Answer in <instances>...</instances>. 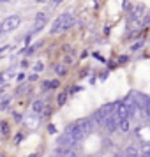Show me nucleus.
<instances>
[{
  "mask_svg": "<svg viewBox=\"0 0 150 157\" xmlns=\"http://www.w3.org/2000/svg\"><path fill=\"white\" fill-rule=\"evenodd\" d=\"M69 64H72V58L69 57V55H67V57L64 58V65H69Z\"/></svg>",
  "mask_w": 150,
  "mask_h": 157,
  "instance_id": "nucleus-21",
  "label": "nucleus"
},
{
  "mask_svg": "<svg viewBox=\"0 0 150 157\" xmlns=\"http://www.w3.org/2000/svg\"><path fill=\"white\" fill-rule=\"evenodd\" d=\"M48 23V18H46V14L44 13H39V14L36 16V20H34V27H32V36L34 34H37V32H41V30L44 29V25Z\"/></svg>",
  "mask_w": 150,
  "mask_h": 157,
  "instance_id": "nucleus-3",
  "label": "nucleus"
},
{
  "mask_svg": "<svg viewBox=\"0 0 150 157\" xmlns=\"http://www.w3.org/2000/svg\"><path fill=\"white\" fill-rule=\"evenodd\" d=\"M20 23H21V18H20L18 14L9 16V18H6V20L2 21V25H0V32H2V34L13 32V30H16L18 27H20Z\"/></svg>",
  "mask_w": 150,
  "mask_h": 157,
  "instance_id": "nucleus-1",
  "label": "nucleus"
},
{
  "mask_svg": "<svg viewBox=\"0 0 150 157\" xmlns=\"http://www.w3.org/2000/svg\"><path fill=\"white\" fill-rule=\"evenodd\" d=\"M36 48H37V46H30L29 50H27V53H29V55H30V53H34V51H36Z\"/></svg>",
  "mask_w": 150,
  "mask_h": 157,
  "instance_id": "nucleus-25",
  "label": "nucleus"
},
{
  "mask_svg": "<svg viewBox=\"0 0 150 157\" xmlns=\"http://www.w3.org/2000/svg\"><path fill=\"white\" fill-rule=\"evenodd\" d=\"M143 13H145V7H143L141 4H138V6L133 9V13H131V18H133V20H136V18H140Z\"/></svg>",
  "mask_w": 150,
  "mask_h": 157,
  "instance_id": "nucleus-11",
  "label": "nucleus"
},
{
  "mask_svg": "<svg viewBox=\"0 0 150 157\" xmlns=\"http://www.w3.org/2000/svg\"><path fill=\"white\" fill-rule=\"evenodd\" d=\"M9 102H11V101H9V99H6L4 102H0V108H2V109H6V108L9 106Z\"/></svg>",
  "mask_w": 150,
  "mask_h": 157,
  "instance_id": "nucleus-20",
  "label": "nucleus"
},
{
  "mask_svg": "<svg viewBox=\"0 0 150 157\" xmlns=\"http://www.w3.org/2000/svg\"><path fill=\"white\" fill-rule=\"evenodd\" d=\"M48 131H50L51 134H55V127H53V125H50V127H48Z\"/></svg>",
  "mask_w": 150,
  "mask_h": 157,
  "instance_id": "nucleus-28",
  "label": "nucleus"
},
{
  "mask_svg": "<svg viewBox=\"0 0 150 157\" xmlns=\"http://www.w3.org/2000/svg\"><path fill=\"white\" fill-rule=\"evenodd\" d=\"M72 25H74V16H72L71 13H67V14H65V21H64V27H62V30L71 29Z\"/></svg>",
  "mask_w": 150,
  "mask_h": 157,
  "instance_id": "nucleus-12",
  "label": "nucleus"
},
{
  "mask_svg": "<svg viewBox=\"0 0 150 157\" xmlns=\"http://www.w3.org/2000/svg\"><path fill=\"white\" fill-rule=\"evenodd\" d=\"M39 2H43V0H39Z\"/></svg>",
  "mask_w": 150,
  "mask_h": 157,
  "instance_id": "nucleus-30",
  "label": "nucleus"
},
{
  "mask_svg": "<svg viewBox=\"0 0 150 157\" xmlns=\"http://www.w3.org/2000/svg\"><path fill=\"white\" fill-rule=\"evenodd\" d=\"M37 76H39V74H37V72H34V74H30V76H29V79H30V81H36Z\"/></svg>",
  "mask_w": 150,
  "mask_h": 157,
  "instance_id": "nucleus-24",
  "label": "nucleus"
},
{
  "mask_svg": "<svg viewBox=\"0 0 150 157\" xmlns=\"http://www.w3.org/2000/svg\"><path fill=\"white\" fill-rule=\"evenodd\" d=\"M27 90H29V86H27V85H21V86H20V88H18V90H16V94H18V95H20V94L27 92Z\"/></svg>",
  "mask_w": 150,
  "mask_h": 157,
  "instance_id": "nucleus-19",
  "label": "nucleus"
},
{
  "mask_svg": "<svg viewBox=\"0 0 150 157\" xmlns=\"http://www.w3.org/2000/svg\"><path fill=\"white\" fill-rule=\"evenodd\" d=\"M0 36H2V32H0Z\"/></svg>",
  "mask_w": 150,
  "mask_h": 157,
  "instance_id": "nucleus-31",
  "label": "nucleus"
},
{
  "mask_svg": "<svg viewBox=\"0 0 150 157\" xmlns=\"http://www.w3.org/2000/svg\"><path fill=\"white\" fill-rule=\"evenodd\" d=\"M60 2H62V0H51V6L55 7V6H58V4H60Z\"/></svg>",
  "mask_w": 150,
  "mask_h": 157,
  "instance_id": "nucleus-26",
  "label": "nucleus"
},
{
  "mask_svg": "<svg viewBox=\"0 0 150 157\" xmlns=\"http://www.w3.org/2000/svg\"><path fill=\"white\" fill-rule=\"evenodd\" d=\"M113 157H125V155H124V154H120V152H118V154H115Z\"/></svg>",
  "mask_w": 150,
  "mask_h": 157,
  "instance_id": "nucleus-29",
  "label": "nucleus"
},
{
  "mask_svg": "<svg viewBox=\"0 0 150 157\" xmlns=\"http://www.w3.org/2000/svg\"><path fill=\"white\" fill-rule=\"evenodd\" d=\"M55 72H57L58 76H65V72H67V67L64 64H57L55 65Z\"/></svg>",
  "mask_w": 150,
  "mask_h": 157,
  "instance_id": "nucleus-15",
  "label": "nucleus"
},
{
  "mask_svg": "<svg viewBox=\"0 0 150 157\" xmlns=\"http://www.w3.org/2000/svg\"><path fill=\"white\" fill-rule=\"evenodd\" d=\"M0 131H2V134H4V136L9 134V125L6 124V122H2V125H0Z\"/></svg>",
  "mask_w": 150,
  "mask_h": 157,
  "instance_id": "nucleus-17",
  "label": "nucleus"
},
{
  "mask_svg": "<svg viewBox=\"0 0 150 157\" xmlns=\"http://www.w3.org/2000/svg\"><path fill=\"white\" fill-rule=\"evenodd\" d=\"M74 145H76L74 140L67 132H62V134L58 136V147H62V148H72Z\"/></svg>",
  "mask_w": 150,
  "mask_h": 157,
  "instance_id": "nucleus-5",
  "label": "nucleus"
},
{
  "mask_svg": "<svg viewBox=\"0 0 150 157\" xmlns=\"http://www.w3.org/2000/svg\"><path fill=\"white\" fill-rule=\"evenodd\" d=\"M141 155V150L138 148L136 145H129L125 148V157H140Z\"/></svg>",
  "mask_w": 150,
  "mask_h": 157,
  "instance_id": "nucleus-9",
  "label": "nucleus"
},
{
  "mask_svg": "<svg viewBox=\"0 0 150 157\" xmlns=\"http://www.w3.org/2000/svg\"><path fill=\"white\" fill-rule=\"evenodd\" d=\"M140 48H141V43H136L134 46L131 48V51H138V50H140Z\"/></svg>",
  "mask_w": 150,
  "mask_h": 157,
  "instance_id": "nucleus-23",
  "label": "nucleus"
},
{
  "mask_svg": "<svg viewBox=\"0 0 150 157\" xmlns=\"http://www.w3.org/2000/svg\"><path fill=\"white\" fill-rule=\"evenodd\" d=\"M41 88L44 90H51V88H58V81L55 79V81H43V85H41Z\"/></svg>",
  "mask_w": 150,
  "mask_h": 157,
  "instance_id": "nucleus-13",
  "label": "nucleus"
},
{
  "mask_svg": "<svg viewBox=\"0 0 150 157\" xmlns=\"http://www.w3.org/2000/svg\"><path fill=\"white\" fill-rule=\"evenodd\" d=\"M115 115H117L118 120H125V118H129L127 104H125V102H117V106H115Z\"/></svg>",
  "mask_w": 150,
  "mask_h": 157,
  "instance_id": "nucleus-4",
  "label": "nucleus"
},
{
  "mask_svg": "<svg viewBox=\"0 0 150 157\" xmlns=\"http://www.w3.org/2000/svg\"><path fill=\"white\" fill-rule=\"evenodd\" d=\"M25 124H27V127H30V129H37L39 127V124H41V120H39V117H37L36 113H32V115L27 117Z\"/></svg>",
  "mask_w": 150,
  "mask_h": 157,
  "instance_id": "nucleus-8",
  "label": "nucleus"
},
{
  "mask_svg": "<svg viewBox=\"0 0 150 157\" xmlns=\"http://www.w3.org/2000/svg\"><path fill=\"white\" fill-rule=\"evenodd\" d=\"M25 76H27V74H25V72H20V74H18V76H16V79H18V81H23V79H25Z\"/></svg>",
  "mask_w": 150,
  "mask_h": 157,
  "instance_id": "nucleus-22",
  "label": "nucleus"
},
{
  "mask_svg": "<svg viewBox=\"0 0 150 157\" xmlns=\"http://www.w3.org/2000/svg\"><path fill=\"white\" fill-rule=\"evenodd\" d=\"M14 118H16V122H21V115H18V113H14Z\"/></svg>",
  "mask_w": 150,
  "mask_h": 157,
  "instance_id": "nucleus-27",
  "label": "nucleus"
},
{
  "mask_svg": "<svg viewBox=\"0 0 150 157\" xmlns=\"http://www.w3.org/2000/svg\"><path fill=\"white\" fill-rule=\"evenodd\" d=\"M43 69H44V64H43V62H37V64L34 65V71H36V72L43 71Z\"/></svg>",
  "mask_w": 150,
  "mask_h": 157,
  "instance_id": "nucleus-18",
  "label": "nucleus"
},
{
  "mask_svg": "<svg viewBox=\"0 0 150 157\" xmlns=\"http://www.w3.org/2000/svg\"><path fill=\"white\" fill-rule=\"evenodd\" d=\"M32 111H34V113L36 115H39V113H43L44 111V102L43 101H34V102H32Z\"/></svg>",
  "mask_w": 150,
  "mask_h": 157,
  "instance_id": "nucleus-10",
  "label": "nucleus"
},
{
  "mask_svg": "<svg viewBox=\"0 0 150 157\" xmlns=\"http://www.w3.org/2000/svg\"><path fill=\"white\" fill-rule=\"evenodd\" d=\"M65 14H67V13L60 14V16L57 18V20L53 21V25H51V30H50V34H57V32H60V30H62V27H64V21H65Z\"/></svg>",
  "mask_w": 150,
  "mask_h": 157,
  "instance_id": "nucleus-7",
  "label": "nucleus"
},
{
  "mask_svg": "<svg viewBox=\"0 0 150 157\" xmlns=\"http://www.w3.org/2000/svg\"><path fill=\"white\" fill-rule=\"evenodd\" d=\"M118 129H120L122 132H129V129H131V122H129V118H125V120H118Z\"/></svg>",
  "mask_w": 150,
  "mask_h": 157,
  "instance_id": "nucleus-14",
  "label": "nucleus"
},
{
  "mask_svg": "<svg viewBox=\"0 0 150 157\" xmlns=\"http://www.w3.org/2000/svg\"><path fill=\"white\" fill-rule=\"evenodd\" d=\"M65 101H67V92H60L58 94V97H57V104L58 106H64Z\"/></svg>",
  "mask_w": 150,
  "mask_h": 157,
  "instance_id": "nucleus-16",
  "label": "nucleus"
},
{
  "mask_svg": "<svg viewBox=\"0 0 150 157\" xmlns=\"http://www.w3.org/2000/svg\"><path fill=\"white\" fill-rule=\"evenodd\" d=\"M104 127L108 129V132H115L117 129H118V118H117V115H110L106 120H104V124H102Z\"/></svg>",
  "mask_w": 150,
  "mask_h": 157,
  "instance_id": "nucleus-6",
  "label": "nucleus"
},
{
  "mask_svg": "<svg viewBox=\"0 0 150 157\" xmlns=\"http://www.w3.org/2000/svg\"><path fill=\"white\" fill-rule=\"evenodd\" d=\"M115 106H117V104H104L102 108H99V109L95 111L92 120L95 122V124H104V120H106L108 117L115 113Z\"/></svg>",
  "mask_w": 150,
  "mask_h": 157,
  "instance_id": "nucleus-2",
  "label": "nucleus"
}]
</instances>
